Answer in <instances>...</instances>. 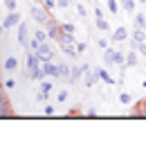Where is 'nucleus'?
Here are the masks:
<instances>
[{
	"mask_svg": "<svg viewBox=\"0 0 146 158\" xmlns=\"http://www.w3.org/2000/svg\"><path fill=\"white\" fill-rule=\"evenodd\" d=\"M27 70H29V77L34 81H41L43 77V70H41V59L36 56V52H27Z\"/></svg>",
	"mask_w": 146,
	"mask_h": 158,
	"instance_id": "nucleus-1",
	"label": "nucleus"
},
{
	"mask_svg": "<svg viewBox=\"0 0 146 158\" xmlns=\"http://www.w3.org/2000/svg\"><path fill=\"white\" fill-rule=\"evenodd\" d=\"M14 115H16V111H14V106L9 102V95L0 86V118H14Z\"/></svg>",
	"mask_w": 146,
	"mask_h": 158,
	"instance_id": "nucleus-2",
	"label": "nucleus"
},
{
	"mask_svg": "<svg viewBox=\"0 0 146 158\" xmlns=\"http://www.w3.org/2000/svg\"><path fill=\"white\" fill-rule=\"evenodd\" d=\"M36 56L43 61H52L54 59V48H52V41H43L38 48H36Z\"/></svg>",
	"mask_w": 146,
	"mask_h": 158,
	"instance_id": "nucleus-3",
	"label": "nucleus"
},
{
	"mask_svg": "<svg viewBox=\"0 0 146 158\" xmlns=\"http://www.w3.org/2000/svg\"><path fill=\"white\" fill-rule=\"evenodd\" d=\"M32 18L36 20V23H41V25L49 18V11L41 5V0H38V2H32Z\"/></svg>",
	"mask_w": 146,
	"mask_h": 158,
	"instance_id": "nucleus-4",
	"label": "nucleus"
},
{
	"mask_svg": "<svg viewBox=\"0 0 146 158\" xmlns=\"http://www.w3.org/2000/svg\"><path fill=\"white\" fill-rule=\"evenodd\" d=\"M16 41H18V43H20V45H23V48H27V43H29V25L25 23V20H20V23H18Z\"/></svg>",
	"mask_w": 146,
	"mask_h": 158,
	"instance_id": "nucleus-5",
	"label": "nucleus"
},
{
	"mask_svg": "<svg viewBox=\"0 0 146 158\" xmlns=\"http://www.w3.org/2000/svg\"><path fill=\"white\" fill-rule=\"evenodd\" d=\"M41 70H43V75H45V77H52V79L58 77V63H54V61H43L41 63Z\"/></svg>",
	"mask_w": 146,
	"mask_h": 158,
	"instance_id": "nucleus-6",
	"label": "nucleus"
},
{
	"mask_svg": "<svg viewBox=\"0 0 146 158\" xmlns=\"http://www.w3.org/2000/svg\"><path fill=\"white\" fill-rule=\"evenodd\" d=\"M18 23H20V14H18V11H9V14L5 16V20H2L5 30H11V27H18Z\"/></svg>",
	"mask_w": 146,
	"mask_h": 158,
	"instance_id": "nucleus-7",
	"label": "nucleus"
},
{
	"mask_svg": "<svg viewBox=\"0 0 146 158\" xmlns=\"http://www.w3.org/2000/svg\"><path fill=\"white\" fill-rule=\"evenodd\" d=\"M83 81H85V88H92V86L99 81V77H97V70H94V68H88L85 73H83Z\"/></svg>",
	"mask_w": 146,
	"mask_h": 158,
	"instance_id": "nucleus-8",
	"label": "nucleus"
},
{
	"mask_svg": "<svg viewBox=\"0 0 146 158\" xmlns=\"http://www.w3.org/2000/svg\"><path fill=\"white\" fill-rule=\"evenodd\" d=\"M88 68H90V66H85V63H83V66H74V68L70 70V81H77V79H81Z\"/></svg>",
	"mask_w": 146,
	"mask_h": 158,
	"instance_id": "nucleus-9",
	"label": "nucleus"
},
{
	"mask_svg": "<svg viewBox=\"0 0 146 158\" xmlns=\"http://www.w3.org/2000/svg\"><path fill=\"white\" fill-rule=\"evenodd\" d=\"M2 68H5V73H16V70H18V59H16V56H7L5 63H2Z\"/></svg>",
	"mask_w": 146,
	"mask_h": 158,
	"instance_id": "nucleus-10",
	"label": "nucleus"
},
{
	"mask_svg": "<svg viewBox=\"0 0 146 158\" xmlns=\"http://www.w3.org/2000/svg\"><path fill=\"white\" fill-rule=\"evenodd\" d=\"M94 70H97V77L101 79V81H106L108 86H112V84H115V79L110 77V73H108V70H104V68H94Z\"/></svg>",
	"mask_w": 146,
	"mask_h": 158,
	"instance_id": "nucleus-11",
	"label": "nucleus"
},
{
	"mask_svg": "<svg viewBox=\"0 0 146 158\" xmlns=\"http://www.w3.org/2000/svg\"><path fill=\"white\" fill-rule=\"evenodd\" d=\"M133 118H146V99H144V102H137V104H135Z\"/></svg>",
	"mask_w": 146,
	"mask_h": 158,
	"instance_id": "nucleus-12",
	"label": "nucleus"
},
{
	"mask_svg": "<svg viewBox=\"0 0 146 158\" xmlns=\"http://www.w3.org/2000/svg\"><path fill=\"white\" fill-rule=\"evenodd\" d=\"M124 66H128V68H135V66H137V50H130V52L126 54Z\"/></svg>",
	"mask_w": 146,
	"mask_h": 158,
	"instance_id": "nucleus-13",
	"label": "nucleus"
},
{
	"mask_svg": "<svg viewBox=\"0 0 146 158\" xmlns=\"http://www.w3.org/2000/svg\"><path fill=\"white\" fill-rule=\"evenodd\" d=\"M144 41H146V30L135 27V30H133V45H135V43H144Z\"/></svg>",
	"mask_w": 146,
	"mask_h": 158,
	"instance_id": "nucleus-14",
	"label": "nucleus"
},
{
	"mask_svg": "<svg viewBox=\"0 0 146 158\" xmlns=\"http://www.w3.org/2000/svg\"><path fill=\"white\" fill-rule=\"evenodd\" d=\"M126 39H128L126 27H117V30L112 32V41H126Z\"/></svg>",
	"mask_w": 146,
	"mask_h": 158,
	"instance_id": "nucleus-15",
	"label": "nucleus"
},
{
	"mask_svg": "<svg viewBox=\"0 0 146 158\" xmlns=\"http://www.w3.org/2000/svg\"><path fill=\"white\" fill-rule=\"evenodd\" d=\"M61 50H63V52L68 54V56H72V59H77V56H79L77 48H74V43H68V45H61Z\"/></svg>",
	"mask_w": 146,
	"mask_h": 158,
	"instance_id": "nucleus-16",
	"label": "nucleus"
},
{
	"mask_svg": "<svg viewBox=\"0 0 146 158\" xmlns=\"http://www.w3.org/2000/svg\"><path fill=\"white\" fill-rule=\"evenodd\" d=\"M94 23H97V30H101V32H108V30H110V23H108L104 16H97Z\"/></svg>",
	"mask_w": 146,
	"mask_h": 158,
	"instance_id": "nucleus-17",
	"label": "nucleus"
},
{
	"mask_svg": "<svg viewBox=\"0 0 146 158\" xmlns=\"http://www.w3.org/2000/svg\"><path fill=\"white\" fill-rule=\"evenodd\" d=\"M70 66H68V63H58V77H61V79H70Z\"/></svg>",
	"mask_w": 146,
	"mask_h": 158,
	"instance_id": "nucleus-18",
	"label": "nucleus"
},
{
	"mask_svg": "<svg viewBox=\"0 0 146 158\" xmlns=\"http://www.w3.org/2000/svg\"><path fill=\"white\" fill-rule=\"evenodd\" d=\"M112 56H115V48H104V61H106V66H112Z\"/></svg>",
	"mask_w": 146,
	"mask_h": 158,
	"instance_id": "nucleus-19",
	"label": "nucleus"
},
{
	"mask_svg": "<svg viewBox=\"0 0 146 158\" xmlns=\"http://www.w3.org/2000/svg\"><path fill=\"white\" fill-rule=\"evenodd\" d=\"M106 7H108V11H110L112 16L119 14V2H117V0H106Z\"/></svg>",
	"mask_w": 146,
	"mask_h": 158,
	"instance_id": "nucleus-20",
	"label": "nucleus"
},
{
	"mask_svg": "<svg viewBox=\"0 0 146 158\" xmlns=\"http://www.w3.org/2000/svg\"><path fill=\"white\" fill-rule=\"evenodd\" d=\"M119 5L124 7V11H128V14L135 11V0H119Z\"/></svg>",
	"mask_w": 146,
	"mask_h": 158,
	"instance_id": "nucleus-21",
	"label": "nucleus"
},
{
	"mask_svg": "<svg viewBox=\"0 0 146 158\" xmlns=\"http://www.w3.org/2000/svg\"><path fill=\"white\" fill-rule=\"evenodd\" d=\"M135 27L146 30V16H144V14H135Z\"/></svg>",
	"mask_w": 146,
	"mask_h": 158,
	"instance_id": "nucleus-22",
	"label": "nucleus"
},
{
	"mask_svg": "<svg viewBox=\"0 0 146 158\" xmlns=\"http://www.w3.org/2000/svg\"><path fill=\"white\" fill-rule=\"evenodd\" d=\"M124 59H126V54L121 52V50H115V56H112V63L117 66H124Z\"/></svg>",
	"mask_w": 146,
	"mask_h": 158,
	"instance_id": "nucleus-23",
	"label": "nucleus"
},
{
	"mask_svg": "<svg viewBox=\"0 0 146 158\" xmlns=\"http://www.w3.org/2000/svg\"><path fill=\"white\" fill-rule=\"evenodd\" d=\"M41 45V41L36 39V36H29V43H27V48H29V52H36V48Z\"/></svg>",
	"mask_w": 146,
	"mask_h": 158,
	"instance_id": "nucleus-24",
	"label": "nucleus"
},
{
	"mask_svg": "<svg viewBox=\"0 0 146 158\" xmlns=\"http://www.w3.org/2000/svg\"><path fill=\"white\" fill-rule=\"evenodd\" d=\"M41 93L49 97V93H52V81H43V84H41Z\"/></svg>",
	"mask_w": 146,
	"mask_h": 158,
	"instance_id": "nucleus-25",
	"label": "nucleus"
},
{
	"mask_svg": "<svg viewBox=\"0 0 146 158\" xmlns=\"http://www.w3.org/2000/svg\"><path fill=\"white\" fill-rule=\"evenodd\" d=\"M68 95H70V93H68V88H63V90H58V95H56V102H68Z\"/></svg>",
	"mask_w": 146,
	"mask_h": 158,
	"instance_id": "nucleus-26",
	"label": "nucleus"
},
{
	"mask_svg": "<svg viewBox=\"0 0 146 158\" xmlns=\"http://www.w3.org/2000/svg\"><path fill=\"white\" fill-rule=\"evenodd\" d=\"M61 30H63V32H68V34H74V32H77V27L72 25V23H61Z\"/></svg>",
	"mask_w": 146,
	"mask_h": 158,
	"instance_id": "nucleus-27",
	"label": "nucleus"
},
{
	"mask_svg": "<svg viewBox=\"0 0 146 158\" xmlns=\"http://www.w3.org/2000/svg\"><path fill=\"white\" fill-rule=\"evenodd\" d=\"M5 7H7V11H18L16 0H5Z\"/></svg>",
	"mask_w": 146,
	"mask_h": 158,
	"instance_id": "nucleus-28",
	"label": "nucleus"
},
{
	"mask_svg": "<svg viewBox=\"0 0 146 158\" xmlns=\"http://www.w3.org/2000/svg\"><path fill=\"white\" fill-rule=\"evenodd\" d=\"M41 5H43V7H45V9H47V11H52V9H54V7H56V0H41Z\"/></svg>",
	"mask_w": 146,
	"mask_h": 158,
	"instance_id": "nucleus-29",
	"label": "nucleus"
},
{
	"mask_svg": "<svg viewBox=\"0 0 146 158\" xmlns=\"http://www.w3.org/2000/svg\"><path fill=\"white\" fill-rule=\"evenodd\" d=\"M34 36L43 43V41H47V32H45V30H36V32H34Z\"/></svg>",
	"mask_w": 146,
	"mask_h": 158,
	"instance_id": "nucleus-30",
	"label": "nucleus"
},
{
	"mask_svg": "<svg viewBox=\"0 0 146 158\" xmlns=\"http://www.w3.org/2000/svg\"><path fill=\"white\" fill-rule=\"evenodd\" d=\"M2 88H5V90H11V88H16V81H14V79H7V81H2Z\"/></svg>",
	"mask_w": 146,
	"mask_h": 158,
	"instance_id": "nucleus-31",
	"label": "nucleus"
},
{
	"mask_svg": "<svg viewBox=\"0 0 146 158\" xmlns=\"http://www.w3.org/2000/svg\"><path fill=\"white\" fill-rule=\"evenodd\" d=\"M43 113H45V115H47V118H52V115H54V113H56V109H54V106H52V104H47V106H45V109H43Z\"/></svg>",
	"mask_w": 146,
	"mask_h": 158,
	"instance_id": "nucleus-32",
	"label": "nucleus"
},
{
	"mask_svg": "<svg viewBox=\"0 0 146 158\" xmlns=\"http://www.w3.org/2000/svg\"><path fill=\"white\" fill-rule=\"evenodd\" d=\"M119 102L121 104H130V95L128 93H119Z\"/></svg>",
	"mask_w": 146,
	"mask_h": 158,
	"instance_id": "nucleus-33",
	"label": "nucleus"
},
{
	"mask_svg": "<svg viewBox=\"0 0 146 158\" xmlns=\"http://www.w3.org/2000/svg\"><path fill=\"white\" fill-rule=\"evenodd\" d=\"M77 14H79L81 18H88V11H85V7H83V5H77Z\"/></svg>",
	"mask_w": 146,
	"mask_h": 158,
	"instance_id": "nucleus-34",
	"label": "nucleus"
},
{
	"mask_svg": "<svg viewBox=\"0 0 146 158\" xmlns=\"http://www.w3.org/2000/svg\"><path fill=\"white\" fill-rule=\"evenodd\" d=\"M83 113L79 111V109H72V111H68V118H81Z\"/></svg>",
	"mask_w": 146,
	"mask_h": 158,
	"instance_id": "nucleus-35",
	"label": "nucleus"
},
{
	"mask_svg": "<svg viewBox=\"0 0 146 158\" xmlns=\"http://www.w3.org/2000/svg\"><path fill=\"white\" fill-rule=\"evenodd\" d=\"M56 5H58V7H63V9H68V7L72 5V0H56Z\"/></svg>",
	"mask_w": 146,
	"mask_h": 158,
	"instance_id": "nucleus-36",
	"label": "nucleus"
},
{
	"mask_svg": "<svg viewBox=\"0 0 146 158\" xmlns=\"http://www.w3.org/2000/svg\"><path fill=\"white\" fill-rule=\"evenodd\" d=\"M74 48H77V52H79V54L85 52V43H74Z\"/></svg>",
	"mask_w": 146,
	"mask_h": 158,
	"instance_id": "nucleus-37",
	"label": "nucleus"
},
{
	"mask_svg": "<svg viewBox=\"0 0 146 158\" xmlns=\"http://www.w3.org/2000/svg\"><path fill=\"white\" fill-rule=\"evenodd\" d=\"M83 115H85V118H94V115H97V111H94V109H88Z\"/></svg>",
	"mask_w": 146,
	"mask_h": 158,
	"instance_id": "nucleus-38",
	"label": "nucleus"
},
{
	"mask_svg": "<svg viewBox=\"0 0 146 158\" xmlns=\"http://www.w3.org/2000/svg\"><path fill=\"white\" fill-rule=\"evenodd\" d=\"M97 43H99V48H101V50H104V48H108V41H106V39H99Z\"/></svg>",
	"mask_w": 146,
	"mask_h": 158,
	"instance_id": "nucleus-39",
	"label": "nucleus"
},
{
	"mask_svg": "<svg viewBox=\"0 0 146 158\" xmlns=\"http://www.w3.org/2000/svg\"><path fill=\"white\" fill-rule=\"evenodd\" d=\"M94 16H104V9H101V7L97 5V7H94Z\"/></svg>",
	"mask_w": 146,
	"mask_h": 158,
	"instance_id": "nucleus-40",
	"label": "nucleus"
},
{
	"mask_svg": "<svg viewBox=\"0 0 146 158\" xmlns=\"http://www.w3.org/2000/svg\"><path fill=\"white\" fill-rule=\"evenodd\" d=\"M2 32H5V25H0V36H2Z\"/></svg>",
	"mask_w": 146,
	"mask_h": 158,
	"instance_id": "nucleus-41",
	"label": "nucleus"
},
{
	"mask_svg": "<svg viewBox=\"0 0 146 158\" xmlns=\"http://www.w3.org/2000/svg\"><path fill=\"white\" fill-rule=\"evenodd\" d=\"M0 86H2V77H0Z\"/></svg>",
	"mask_w": 146,
	"mask_h": 158,
	"instance_id": "nucleus-42",
	"label": "nucleus"
},
{
	"mask_svg": "<svg viewBox=\"0 0 146 158\" xmlns=\"http://www.w3.org/2000/svg\"><path fill=\"white\" fill-rule=\"evenodd\" d=\"M140 2H146V0H140Z\"/></svg>",
	"mask_w": 146,
	"mask_h": 158,
	"instance_id": "nucleus-43",
	"label": "nucleus"
},
{
	"mask_svg": "<svg viewBox=\"0 0 146 158\" xmlns=\"http://www.w3.org/2000/svg\"><path fill=\"white\" fill-rule=\"evenodd\" d=\"M144 68H146V66H144Z\"/></svg>",
	"mask_w": 146,
	"mask_h": 158,
	"instance_id": "nucleus-44",
	"label": "nucleus"
}]
</instances>
